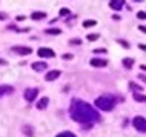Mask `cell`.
I'll return each mask as SVG.
<instances>
[{"label": "cell", "mask_w": 146, "mask_h": 137, "mask_svg": "<svg viewBox=\"0 0 146 137\" xmlns=\"http://www.w3.org/2000/svg\"><path fill=\"white\" fill-rule=\"evenodd\" d=\"M9 92H13V86H8V85H2L0 86V97L3 94H9Z\"/></svg>", "instance_id": "12"}, {"label": "cell", "mask_w": 146, "mask_h": 137, "mask_svg": "<svg viewBox=\"0 0 146 137\" xmlns=\"http://www.w3.org/2000/svg\"><path fill=\"white\" fill-rule=\"evenodd\" d=\"M15 53H19V54H31L33 53V49L31 48H20V46H14L13 48Z\"/></svg>", "instance_id": "10"}, {"label": "cell", "mask_w": 146, "mask_h": 137, "mask_svg": "<svg viewBox=\"0 0 146 137\" xmlns=\"http://www.w3.org/2000/svg\"><path fill=\"white\" fill-rule=\"evenodd\" d=\"M0 19H2V20H5V19H6V14H3V13H0Z\"/></svg>", "instance_id": "25"}, {"label": "cell", "mask_w": 146, "mask_h": 137, "mask_svg": "<svg viewBox=\"0 0 146 137\" xmlns=\"http://www.w3.org/2000/svg\"><path fill=\"white\" fill-rule=\"evenodd\" d=\"M91 65H92V66H106V65H108V62H106V60H100V59H92V60H91Z\"/></svg>", "instance_id": "11"}, {"label": "cell", "mask_w": 146, "mask_h": 137, "mask_svg": "<svg viewBox=\"0 0 146 137\" xmlns=\"http://www.w3.org/2000/svg\"><path fill=\"white\" fill-rule=\"evenodd\" d=\"M94 25H97L96 20H86V22H83V26H85V28H91V26H94Z\"/></svg>", "instance_id": "17"}, {"label": "cell", "mask_w": 146, "mask_h": 137, "mask_svg": "<svg viewBox=\"0 0 146 137\" xmlns=\"http://www.w3.org/2000/svg\"><path fill=\"white\" fill-rule=\"evenodd\" d=\"M37 54L40 57H54L56 56V53H54L52 49H49V48H40L37 51Z\"/></svg>", "instance_id": "5"}, {"label": "cell", "mask_w": 146, "mask_h": 137, "mask_svg": "<svg viewBox=\"0 0 146 137\" xmlns=\"http://www.w3.org/2000/svg\"><path fill=\"white\" fill-rule=\"evenodd\" d=\"M71 117L76 119L77 122H88V120L96 122V120H100V116H98L96 109L91 108V105L83 103L80 100L74 102L72 108H71Z\"/></svg>", "instance_id": "1"}, {"label": "cell", "mask_w": 146, "mask_h": 137, "mask_svg": "<svg viewBox=\"0 0 146 137\" xmlns=\"http://www.w3.org/2000/svg\"><path fill=\"white\" fill-rule=\"evenodd\" d=\"M46 34H52V36H57V34H62V31L58 28H51V29H46Z\"/></svg>", "instance_id": "14"}, {"label": "cell", "mask_w": 146, "mask_h": 137, "mask_svg": "<svg viewBox=\"0 0 146 137\" xmlns=\"http://www.w3.org/2000/svg\"><path fill=\"white\" fill-rule=\"evenodd\" d=\"M118 43H120V45H123V48H129L128 42H125V40H118Z\"/></svg>", "instance_id": "22"}, {"label": "cell", "mask_w": 146, "mask_h": 137, "mask_svg": "<svg viewBox=\"0 0 146 137\" xmlns=\"http://www.w3.org/2000/svg\"><path fill=\"white\" fill-rule=\"evenodd\" d=\"M140 79L143 80V82H146V76H143V74H141V76H140Z\"/></svg>", "instance_id": "28"}, {"label": "cell", "mask_w": 146, "mask_h": 137, "mask_svg": "<svg viewBox=\"0 0 146 137\" xmlns=\"http://www.w3.org/2000/svg\"><path fill=\"white\" fill-rule=\"evenodd\" d=\"M137 17H139V19H141V20H143V19H146V13H143V11H140V13L137 14Z\"/></svg>", "instance_id": "21"}, {"label": "cell", "mask_w": 146, "mask_h": 137, "mask_svg": "<svg viewBox=\"0 0 146 137\" xmlns=\"http://www.w3.org/2000/svg\"><path fill=\"white\" fill-rule=\"evenodd\" d=\"M63 59H65V60H71V59H74V57H72V54H65Z\"/></svg>", "instance_id": "23"}, {"label": "cell", "mask_w": 146, "mask_h": 137, "mask_svg": "<svg viewBox=\"0 0 146 137\" xmlns=\"http://www.w3.org/2000/svg\"><path fill=\"white\" fill-rule=\"evenodd\" d=\"M58 76H60V71H57V69H54V71H48V74L45 76V80L46 82H52V80H56Z\"/></svg>", "instance_id": "6"}, {"label": "cell", "mask_w": 146, "mask_h": 137, "mask_svg": "<svg viewBox=\"0 0 146 137\" xmlns=\"http://www.w3.org/2000/svg\"><path fill=\"white\" fill-rule=\"evenodd\" d=\"M134 99L137 102H146V96H143V94H134Z\"/></svg>", "instance_id": "16"}, {"label": "cell", "mask_w": 146, "mask_h": 137, "mask_svg": "<svg viewBox=\"0 0 146 137\" xmlns=\"http://www.w3.org/2000/svg\"><path fill=\"white\" fill-rule=\"evenodd\" d=\"M139 46H140V49H143V51H146V45H143V43H140Z\"/></svg>", "instance_id": "26"}, {"label": "cell", "mask_w": 146, "mask_h": 137, "mask_svg": "<svg viewBox=\"0 0 146 137\" xmlns=\"http://www.w3.org/2000/svg\"><path fill=\"white\" fill-rule=\"evenodd\" d=\"M123 65L126 66V68H131V66L134 65V59H123Z\"/></svg>", "instance_id": "15"}, {"label": "cell", "mask_w": 146, "mask_h": 137, "mask_svg": "<svg viewBox=\"0 0 146 137\" xmlns=\"http://www.w3.org/2000/svg\"><path fill=\"white\" fill-rule=\"evenodd\" d=\"M46 68H48V65H46L45 62H34V63H33V69H34V71H45Z\"/></svg>", "instance_id": "7"}, {"label": "cell", "mask_w": 146, "mask_h": 137, "mask_svg": "<svg viewBox=\"0 0 146 137\" xmlns=\"http://www.w3.org/2000/svg\"><path fill=\"white\" fill-rule=\"evenodd\" d=\"M45 17H46L45 13H33L31 14V19H33V20H42V19H45Z\"/></svg>", "instance_id": "13"}, {"label": "cell", "mask_w": 146, "mask_h": 137, "mask_svg": "<svg viewBox=\"0 0 146 137\" xmlns=\"http://www.w3.org/2000/svg\"><path fill=\"white\" fill-rule=\"evenodd\" d=\"M68 14H69L68 8H62V9H60V15H68Z\"/></svg>", "instance_id": "20"}, {"label": "cell", "mask_w": 146, "mask_h": 137, "mask_svg": "<svg viewBox=\"0 0 146 137\" xmlns=\"http://www.w3.org/2000/svg\"><path fill=\"white\" fill-rule=\"evenodd\" d=\"M57 137H76V136H74L72 132H69V131H65V132H60Z\"/></svg>", "instance_id": "18"}, {"label": "cell", "mask_w": 146, "mask_h": 137, "mask_svg": "<svg viewBox=\"0 0 146 137\" xmlns=\"http://www.w3.org/2000/svg\"><path fill=\"white\" fill-rule=\"evenodd\" d=\"M123 0H117V2H109V8L111 9H115V11H118V9H121V6H123Z\"/></svg>", "instance_id": "8"}, {"label": "cell", "mask_w": 146, "mask_h": 137, "mask_svg": "<svg viewBox=\"0 0 146 137\" xmlns=\"http://www.w3.org/2000/svg\"><path fill=\"white\" fill-rule=\"evenodd\" d=\"M140 68H141V71H146V65H141Z\"/></svg>", "instance_id": "29"}, {"label": "cell", "mask_w": 146, "mask_h": 137, "mask_svg": "<svg viewBox=\"0 0 146 137\" xmlns=\"http://www.w3.org/2000/svg\"><path fill=\"white\" fill-rule=\"evenodd\" d=\"M114 105H115V100H114V97H111V96H100L96 100V106L103 109V111H111L114 108Z\"/></svg>", "instance_id": "2"}, {"label": "cell", "mask_w": 146, "mask_h": 137, "mask_svg": "<svg viewBox=\"0 0 146 137\" xmlns=\"http://www.w3.org/2000/svg\"><path fill=\"white\" fill-rule=\"evenodd\" d=\"M48 103H49V99H48V97H43V99L38 100L37 108H38V109H45L46 106H48Z\"/></svg>", "instance_id": "9"}, {"label": "cell", "mask_w": 146, "mask_h": 137, "mask_svg": "<svg viewBox=\"0 0 146 137\" xmlns=\"http://www.w3.org/2000/svg\"><path fill=\"white\" fill-rule=\"evenodd\" d=\"M97 39H98V34H89L88 36V40H91V42L97 40Z\"/></svg>", "instance_id": "19"}, {"label": "cell", "mask_w": 146, "mask_h": 137, "mask_svg": "<svg viewBox=\"0 0 146 137\" xmlns=\"http://www.w3.org/2000/svg\"><path fill=\"white\" fill-rule=\"evenodd\" d=\"M132 123H134V126H135V130H139V131H146V119H143L141 116L134 117Z\"/></svg>", "instance_id": "3"}, {"label": "cell", "mask_w": 146, "mask_h": 137, "mask_svg": "<svg viewBox=\"0 0 146 137\" xmlns=\"http://www.w3.org/2000/svg\"><path fill=\"white\" fill-rule=\"evenodd\" d=\"M37 94H38V89L37 88H29V89H26V91H25V99L28 100V102H33Z\"/></svg>", "instance_id": "4"}, {"label": "cell", "mask_w": 146, "mask_h": 137, "mask_svg": "<svg viewBox=\"0 0 146 137\" xmlns=\"http://www.w3.org/2000/svg\"><path fill=\"white\" fill-rule=\"evenodd\" d=\"M140 31H143V33H146V26L141 25V26H140Z\"/></svg>", "instance_id": "27"}, {"label": "cell", "mask_w": 146, "mask_h": 137, "mask_svg": "<svg viewBox=\"0 0 146 137\" xmlns=\"http://www.w3.org/2000/svg\"><path fill=\"white\" fill-rule=\"evenodd\" d=\"M71 43H74V45H80V43H82V42H80V40H78V39H76V40H71Z\"/></svg>", "instance_id": "24"}]
</instances>
